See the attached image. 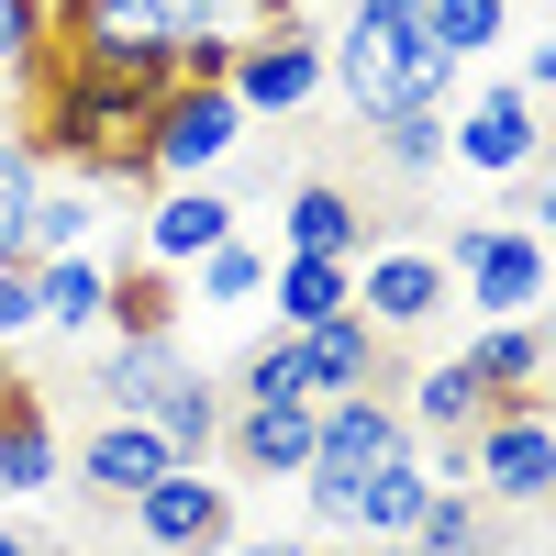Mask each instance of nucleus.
Here are the masks:
<instances>
[{"instance_id": "1", "label": "nucleus", "mask_w": 556, "mask_h": 556, "mask_svg": "<svg viewBox=\"0 0 556 556\" xmlns=\"http://www.w3.org/2000/svg\"><path fill=\"white\" fill-rule=\"evenodd\" d=\"M334 56V101L356 123H390V112H456L468 67L424 34V0H345V23L323 34Z\"/></svg>"}, {"instance_id": "2", "label": "nucleus", "mask_w": 556, "mask_h": 556, "mask_svg": "<svg viewBox=\"0 0 556 556\" xmlns=\"http://www.w3.org/2000/svg\"><path fill=\"white\" fill-rule=\"evenodd\" d=\"M424 434L401 424V401L390 390H345V401H323V434H312V468H301V513L312 534H345V501L390 468V456H412Z\"/></svg>"}, {"instance_id": "3", "label": "nucleus", "mask_w": 556, "mask_h": 556, "mask_svg": "<svg viewBox=\"0 0 556 556\" xmlns=\"http://www.w3.org/2000/svg\"><path fill=\"white\" fill-rule=\"evenodd\" d=\"M434 256L456 267V301L479 323H545V301H556V245L523 235V223H456Z\"/></svg>"}, {"instance_id": "4", "label": "nucleus", "mask_w": 556, "mask_h": 556, "mask_svg": "<svg viewBox=\"0 0 556 556\" xmlns=\"http://www.w3.org/2000/svg\"><path fill=\"white\" fill-rule=\"evenodd\" d=\"M545 156V101L523 78H468L456 89V112H445V167H468V178H523Z\"/></svg>"}, {"instance_id": "5", "label": "nucleus", "mask_w": 556, "mask_h": 556, "mask_svg": "<svg viewBox=\"0 0 556 556\" xmlns=\"http://www.w3.org/2000/svg\"><path fill=\"white\" fill-rule=\"evenodd\" d=\"M468 490L501 513H545L556 501V412L545 401H490V424L468 434Z\"/></svg>"}, {"instance_id": "6", "label": "nucleus", "mask_w": 556, "mask_h": 556, "mask_svg": "<svg viewBox=\"0 0 556 556\" xmlns=\"http://www.w3.org/2000/svg\"><path fill=\"white\" fill-rule=\"evenodd\" d=\"M223 89L245 101V123H290V112H312L323 89H334V56H323L312 23H256L235 45V78H223Z\"/></svg>"}, {"instance_id": "7", "label": "nucleus", "mask_w": 556, "mask_h": 556, "mask_svg": "<svg viewBox=\"0 0 556 556\" xmlns=\"http://www.w3.org/2000/svg\"><path fill=\"white\" fill-rule=\"evenodd\" d=\"M245 146V101L235 89H167V101L146 112V167L156 190H178V178H223Z\"/></svg>"}, {"instance_id": "8", "label": "nucleus", "mask_w": 556, "mask_h": 556, "mask_svg": "<svg viewBox=\"0 0 556 556\" xmlns=\"http://www.w3.org/2000/svg\"><path fill=\"white\" fill-rule=\"evenodd\" d=\"M356 312L401 345V334H424V323L456 312V267H445L434 245H367V256H356Z\"/></svg>"}, {"instance_id": "9", "label": "nucleus", "mask_w": 556, "mask_h": 556, "mask_svg": "<svg viewBox=\"0 0 556 556\" xmlns=\"http://www.w3.org/2000/svg\"><path fill=\"white\" fill-rule=\"evenodd\" d=\"M134 513V545L146 556H212L235 545V490H223V468H167L146 501H123Z\"/></svg>"}, {"instance_id": "10", "label": "nucleus", "mask_w": 556, "mask_h": 556, "mask_svg": "<svg viewBox=\"0 0 556 556\" xmlns=\"http://www.w3.org/2000/svg\"><path fill=\"white\" fill-rule=\"evenodd\" d=\"M223 235H245L235 190H223V178H178V190H156V201H146V235H134V256L190 278V267H201V256H212Z\"/></svg>"}, {"instance_id": "11", "label": "nucleus", "mask_w": 556, "mask_h": 556, "mask_svg": "<svg viewBox=\"0 0 556 556\" xmlns=\"http://www.w3.org/2000/svg\"><path fill=\"white\" fill-rule=\"evenodd\" d=\"M67 468H78V490H89V501H112V513H123V501H146V490L178 468V456H167V434H156V424H134V412H101V424L78 434Z\"/></svg>"}, {"instance_id": "12", "label": "nucleus", "mask_w": 556, "mask_h": 556, "mask_svg": "<svg viewBox=\"0 0 556 556\" xmlns=\"http://www.w3.org/2000/svg\"><path fill=\"white\" fill-rule=\"evenodd\" d=\"M312 434H323V401H235V412H223L235 479H301L312 468Z\"/></svg>"}, {"instance_id": "13", "label": "nucleus", "mask_w": 556, "mask_h": 556, "mask_svg": "<svg viewBox=\"0 0 556 556\" xmlns=\"http://www.w3.org/2000/svg\"><path fill=\"white\" fill-rule=\"evenodd\" d=\"M78 34H123V45H190V34H256V0H89ZM67 45V34H56Z\"/></svg>"}, {"instance_id": "14", "label": "nucleus", "mask_w": 556, "mask_h": 556, "mask_svg": "<svg viewBox=\"0 0 556 556\" xmlns=\"http://www.w3.org/2000/svg\"><path fill=\"white\" fill-rule=\"evenodd\" d=\"M67 479V445H56V412H45L34 379H12L0 367V501H34Z\"/></svg>"}, {"instance_id": "15", "label": "nucleus", "mask_w": 556, "mask_h": 556, "mask_svg": "<svg viewBox=\"0 0 556 556\" xmlns=\"http://www.w3.org/2000/svg\"><path fill=\"white\" fill-rule=\"evenodd\" d=\"M379 235H367V212L345 178H290V201H278V256H367Z\"/></svg>"}, {"instance_id": "16", "label": "nucleus", "mask_w": 556, "mask_h": 556, "mask_svg": "<svg viewBox=\"0 0 556 556\" xmlns=\"http://www.w3.org/2000/svg\"><path fill=\"white\" fill-rule=\"evenodd\" d=\"M301 367H312V401H345V390H390V334L367 312H334L301 334Z\"/></svg>"}, {"instance_id": "17", "label": "nucleus", "mask_w": 556, "mask_h": 556, "mask_svg": "<svg viewBox=\"0 0 556 556\" xmlns=\"http://www.w3.org/2000/svg\"><path fill=\"white\" fill-rule=\"evenodd\" d=\"M101 323H112V256L101 245L34 267V334H101Z\"/></svg>"}, {"instance_id": "18", "label": "nucleus", "mask_w": 556, "mask_h": 556, "mask_svg": "<svg viewBox=\"0 0 556 556\" xmlns=\"http://www.w3.org/2000/svg\"><path fill=\"white\" fill-rule=\"evenodd\" d=\"M456 356L479 367V390H490V401H545V367H556V334H545V323H479V334L456 345Z\"/></svg>"}, {"instance_id": "19", "label": "nucleus", "mask_w": 556, "mask_h": 556, "mask_svg": "<svg viewBox=\"0 0 556 556\" xmlns=\"http://www.w3.org/2000/svg\"><path fill=\"white\" fill-rule=\"evenodd\" d=\"M178 367H190L178 334H112L101 345V412H134V424H146V412L178 390Z\"/></svg>"}, {"instance_id": "20", "label": "nucleus", "mask_w": 556, "mask_h": 556, "mask_svg": "<svg viewBox=\"0 0 556 556\" xmlns=\"http://www.w3.org/2000/svg\"><path fill=\"white\" fill-rule=\"evenodd\" d=\"M424 501H434V468H424V445H412V456H390V468L345 501V534H356V545H412Z\"/></svg>"}, {"instance_id": "21", "label": "nucleus", "mask_w": 556, "mask_h": 556, "mask_svg": "<svg viewBox=\"0 0 556 556\" xmlns=\"http://www.w3.org/2000/svg\"><path fill=\"white\" fill-rule=\"evenodd\" d=\"M223 412H235V390H223L212 367L190 356V367H178V390L146 412V424L167 434V456H178V468H212V445H223Z\"/></svg>"}, {"instance_id": "22", "label": "nucleus", "mask_w": 556, "mask_h": 556, "mask_svg": "<svg viewBox=\"0 0 556 556\" xmlns=\"http://www.w3.org/2000/svg\"><path fill=\"white\" fill-rule=\"evenodd\" d=\"M267 312L290 323V334H312V323L356 312V267H345V256H278V267H267Z\"/></svg>"}, {"instance_id": "23", "label": "nucleus", "mask_w": 556, "mask_h": 556, "mask_svg": "<svg viewBox=\"0 0 556 556\" xmlns=\"http://www.w3.org/2000/svg\"><path fill=\"white\" fill-rule=\"evenodd\" d=\"M401 424H412V434H479V424H490V390H479V367H468V356H434L424 379L401 390Z\"/></svg>"}, {"instance_id": "24", "label": "nucleus", "mask_w": 556, "mask_h": 556, "mask_svg": "<svg viewBox=\"0 0 556 556\" xmlns=\"http://www.w3.org/2000/svg\"><path fill=\"white\" fill-rule=\"evenodd\" d=\"M178 312H190V278L178 267L112 256V334H178Z\"/></svg>"}, {"instance_id": "25", "label": "nucleus", "mask_w": 556, "mask_h": 556, "mask_svg": "<svg viewBox=\"0 0 556 556\" xmlns=\"http://www.w3.org/2000/svg\"><path fill=\"white\" fill-rule=\"evenodd\" d=\"M89 235H101V190H89V178H45V201H34V223H23V267L78 256Z\"/></svg>"}, {"instance_id": "26", "label": "nucleus", "mask_w": 556, "mask_h": 556, "mask_svg": "<svg viewBox=\"0 0 556 556\" xmlns=\"http://www.w3.org/2000/svg\"><path fill=\"white\" fill-rule=\"evenodd\" d=\"M267 267H278V245L223 235V245L190 267V301H201V312H245V301H267Z\"/></svg>"}, {"instance_id": "27", "label": "nucleus", "mask_w": 556, "mask_h": 556, "mask_svg": "<svg viewBox=\"0 0 556 556\" xmlns=\"http://www.w3.org/2000/svg\"><path fill=\"white\" fill-rule=\"evenodd\" d=\"M424 34L445 45L456 67H479V56L513 45V0H424Z\"/></svg>"}, {"instance_id": "28", "label": "nucleus", "mask_w": 556, "mask_h": 556, "mask_svg": "<svg viewBox=\"0 0 556 556\" xmlns=\"http://www.w3.org/2000/svg\"><path fill=\"white\" fill-rule=\"evenodd\" d=\"M235 401H312V367H301V334L278 323V334H256L245 356H235V379H223Z\"/></svg>"}, {"instance_id": "29", "label": "nucleus", "mask_w": 556, "mask_h": 556, "mask_svg": "<svg viewBox=\"0 0 556 556\" xmlns=\"http://www.w3.org/2000/svg\"><path fill=\"white\" fill-rule=\"evenodd\" d=\"M45 167L34 156V134H0V267H23V223H34V201H45Z\"/></svg>"}, {"instance_id": "30", "label": "nucleus", "mask_w": 556, "mask_h": 556, "mask_svg": "<svg viewBox=\"0 0 556 556\" xmlns=\"http://www.w3.org/2000/svg\"><path fill=\"white\" fill-rule=\"evenodd\" d=\"M412 556H490V501L479 490H434L424 523H412Z\"/></svg>"}, {"instance_id": "31", "label": "nucleus", "mask_w": 556, "mask_h": 556, "mask_svg": "<svg viewBox=\"0 0 556 556\" xmlns=\"http://www.w3.org/2000/svg\"><path fill=\"white\" fill-rule=\"evenodd\" d=\"M367 146H379L390 178H434L445 167V112H390V123H367Z\"/></svg>"}, {"instance_id": "32", "label": "nucleus", "mask_w": 556, "mask_h": 556, "mask_svg": "<svg viewBox=\"0 0 556 556\" xmlns=\"http://www.w3.org/2000/svg\"><path fill=\"white\" fill-rule=\"evenodd\" d=\"M56 56V0H0V78H34Z\"/></svg>"}, {"instance_id": "33", "label": "nucleus", "mask_w": 556, "mask_h": 556, "mask_svg": "<svg viewBox=\"0 0 556 556\" xmlns=\"http://www.w3.org/2000/svg\"><path fill=\"white\" fill-rule=\"evenodd\" d=\"M513 223H523V235H545V245H556V146H545V156L523 167V212H513Z\"/></svg>"}, {"instance_id": "34", "label": "nucleus", "mask_w": 556, "mask_h": 556, "mask_svg": "<svg viewBox=\"0 0 556 556\" xmlns=\"http://www.w3.org/2000/svg\"><path fill=\"white\" fill-rule=\"evenodd\" d=\"M34 334V267H0V345Z\"/></svg>"}, {"instance_id": "35", "label": "nucleus", "mask_w": 556, "mask_h": 556, "mask_svg": "<svg viewBox=\"0 0 556 556\" xmlns=\"http://www.w3.org/2000/svg\"><path fill=\"white\" fill-rule=\"evenodd\" d=\"M513 78H523V89H534V101H556V23H545V34H534V45H523V67H513Z\"/></svg>"}, {"instance_id": "36", "label": "nucleus", "mask_w": 556, "mask_h": 556, "mask_svg": "<svg viewBox=\"0 0 556 556\" xmlns=\"http://www.w3.org/2000/svg\"><path fill=\"white\" fill-rule=\"evenodd\" d=\"M212 556H312V534H235V545H212Z\"/></svg>"}, {"instance_id": "37", "label": "nucleus", "mask_w": 556, "mask_h": 556, "mask_svg": "<svg viewBox=\"0 0 556 556\" xmlns=\"http://www.w3.org/2000/svg\"><path fill=\"white\" fill-rule=\"evenodd\" d=\"M0 556H45V534H34L23 513H0Z\"/></svg>"}, {"instance_id": "38", "label": "nucleus", "mask_w": 556, "mask_h": 556, "mask_svg": "<svg viewBox=\"0 0 556 556\" xmlns=\"http://www.w3.org/2000/svg\"><path fill=\"white\" fill-rule=\"evenodd\" d=\"M256 23H301V0H256Z\"/></svg>"}, {"instance_id": "39", "label": "nucleus", "mask_w": 556, "mask_h": 556, "mask_svg": "<svg viewBox=\"0 0 556 556\" xmlns=\"http://www.w3.org/2000/svg\"><path fill=\"white\" fill-rule=\"evenodd\" d=\"M367 556H412V545H367Z\"/></svg>"}, {"instance_id": "40", "label": "nucleus", "mask_w": 556, "mask_h": 556, "mask_svg": "<svg viewBox=\"0 0 556 556\" xmlns=\"http://www.w3.org/2000/svg\"><path fill=\"white\" fill-rule=\"evenodd\" d=\"M545 23H556V0H545Z\"/></svg>"}]
</instances>
